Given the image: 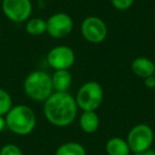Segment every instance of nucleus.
Returning <instances> with one entry per match:
<instances>
[{"mask_svg": "<svg viewBox=\"0 0 155 155\" xmlns=\"http://www.w3.org/2000/svg\"><path fill=\"white\" fill-rule=\"evenodd\" d=\"M77 102L68 91H55L44 102V115L46 119L55 127H68L77 118Z\"/></svg>", "mask_w": 155, "mask_h": 155, "instance_id": "1", "label": "nucleus"}, {"mask_svg": "<svg viewBox=\"0 0 155 155\" xmlns=\"http://www.w3.org/2000/svg\"><path fill=\"white\" fill-rule=\"evenodd\" d=\"M5 125L12 133L19 136L29 135L36 127V116L31 107L18 104L5 116Z\"/></svg>", "mask_w": 155, "mask_h": 155, "instance_id": "2", "label": "nucleus"}, {"mask_svg": "<svg viewBox=\"0 0 155 155\" xmlns=\"http://www.w3.org/2000/svg\"><path fill=\"white\" fill-rule=\"evenodd\" d=\"M24 91L30 99L45 102L53 94L51 75L41 70L32 71L25 79Z\"/></svg>", "mask_w": 155, "mask_h": 155, "instance_id": "3", "label": "nucleus"}, {"mask_svg": "<svg viewBox=\"0 0 155 155\" xmlns=\"http://www.w3.org/2000/svg\"><path fill=\"white\" fill-rule=\"evenodd\" d=\"M103 97L101 85L96 81H88L80 87L74 99L78 108H81L83 112H96L101 105Z\"/></svg>", "mask_w": 155, "mask_h": 155, "instance_id": "4", "label": "nucleus"}, {"mask_svg": "<svg viewBox=\"0 0 155 155\" xmlns=\"http://www.w3.org/2000/svg\"><path fill=\"white\" fill-rule=\"evenodd\" d=\"M127 142L132 153H140L149 150L154 141V132L146 123L136 124L127 133Z\"/></svg>", "mask_w": 155, "mask_h": 155, "instance_id": "5", "label": "nucleus"}, {"mask_svg": "<svg viewBox=\"0 0 155 155\" xmlns=\"http://www.w3.org/2000/svg\"><path fill=\"white\" fill-rule=\"evenodd\" d=\"M5 16L13 22H25L31 18L33 11L31 0H2Z\"/></svg>", "mask_w": 155, "mask_h": 155, "instance_id": "6", "label": "nucleus"}, {"mask_svg": "<svg viewBox=\"0 0 155 155\" xmlns=\"http://www.w3.org/2000/svg\"><path fill=\"white\" fill-rule=\"evenodd\" d=\"M81 32L87 41L91 44H100L107 36L106 24L97 16H88L81 25Z\"/></svg>", "mask_w": 155, "mask_h": 155, "instance_id": "7", "label": "nucleus"}, {"mask_svg": "<svg viewBox=\"0 0 155 155\" xmlns=\"http://www.w3.org/2000/svg\"><path fill=\"white\" fill-rule=\"evenodd\" d=\"M74 52L67 46H56L47 54L48 64L54 70H69L74 64Z\"/></svg>", "mask_w": 155, "mask_h": 155, "instance_id": "8", "label": "nucleus"}, {"mask_svg": "<svg viewBox=\"0 0 155 155\" xmlns=\"http://www.w3.org/2000/svg\"><path fill=\"white\" fill-rule=\"evenodd\" d=\"M47 21V33L54 38H63L71 33L73 29V20L66 13H55L51 15Z\"/></svg>", "mask_w": 155, "mask_h": 155, "instance_id": "9", "label": "nucleus"}, {"mask_svg": "<svg viewBox=\"0 0 155 155\" xmlns=\"http://www.w3.org/2000/svg\"><path fill=\"white\" fill-rule=\"evenodd\" d=\"M131 69L138 78L146 79L155 73V64L152 60L146 56H138L134 58L131 64Z\"/></svg>", "mask_w": 155, "mask_h": 155, "instance_id": "10", "label": "nucleus"}, {"mask_svg": "<svg viewBox=\"0 0 155 155\" xmlns=\"http://www.w3.org/2000/svg\"><path fill=\"white\" fill-rule=\"evenodd\" d=\"M53 91L56 93H67L71 86L72 75L69 70H55L51 75Z\"/></svg>", "mask_w": 155, "mask_h": 155, "instance_id": "11", "label": "nucleus"}, {"mask_svg": "<svg viewBox=\"0 0 155 155\" xmlns=\"http://www.w3.org/2000/svg\"><path fill=\"white\" fill-rule=\"evenodd\" d=\"M105 150L108 155H130L131 150L127 140L120 137H113L107 140Z\"/></svg>", "mask_w": 155, "mask_h": 155, "instance_id": "12", "label": "nucleus"}, {"mask_svg": "<svg viewBox=\"0 0 155 155\" xmlns=\"http://www.w3.org/2000/svg\"><path fill=\"white\" fill-rule=\"evenodd\" d=\"M100 124L99 116L96 112H83L80 117V127L84 133L93 134Z\"/></svg>", "mask_w": 155, "mask_h": 155, "instance_id": "13", "label": "nucleus"}, {"mask_svg": "<svg viewBox=\"0 0 155 155\" xmlns=\"http://www.w3.org/2000/svg\"><path fill=\"white\" fill-rule=\"evenodd\" d=\"M26 31L33 36H39L47 32V21L43 18L33 17L26 21Z\"/></svg>", "mask_w": 155, "mask_h": 155, "instance_id": "14", "label": "nucleus"}, {"mask_svg": "<svg viewBox=\"0 0 155 155\" xmlns=\"http://www.w3.org/2000/svg\"><path fill=\"white\" fill-rule=\"evenodd\" d=\"M54 155H87L85 148L79 142L70 141L61 144Z\"/></svg>", "mask_w": 155, "mask_h": 155, "instance_id": "15", "label": "nucleus"}, {"mask_svg": "<svg viewBox=\"0 0 155 155\" xmlns=\"http://www.w3.org/2000/svg\"><path fill=\"white\" fill-rule=\"evenodd\" d=\"M13 107L12 97L5 89L0 88V116H5Z\"/></svg>", "mask_w": 155, "mask_h": 155, "instance_id": "16", "label": "nucleus"}, {"mask_svg": "<svg viewBox=\"0 0 155 155\" xmlns=\"http://www.w3.org/2000/svg\"><path fill=\"white\" fill-rule=\"evenodd\" d=\"M0 155H25L21 149L14 143L5 144L0 149Z\"/></svg>", "mask_w": 155, "mask_h": 155, "instance_id": "17", "label": "nucleus"}, {"mask_svg": "<svg viewBox=\"0 0 155 155\" xmlns=\"http://www.w3.org/2000/svg\"><path fill=\"white\" fill-rule=\"evenodd\" d=\"M135 0H110L113 7L119 11H127L133 5Z\"/></svg>", "mask_w": 155, "mask_h": 155, "instance_id": "18", "label": "nucleus"}, {"mask_svg": "<svg viewBox=\"0 0 155 155\" xmlns=\"http://www.w3.org/2000/svg\"><path fill=\"white\" fill-rule=\"evenodd\" d=\"M144 80V86L147 88H155V77L154 75H151V77H148Z\"/></svg>", "mask_w": 155, "mask_h": 155, "instance_id": "19", "label": "nucleus"}, {"mask_svg": "<svg viewBox=\"0 0 155 155\" xmlns=\"http://www.w3.org/2000/svg\"><path fill=\"white\" fill-rule=\"evenodd\" d=\"M5 127H7V125H5V116H0V133L5 131Z\"/></svg>", "mask_w": 155, "mask_h": 155, "instance_id": "20", "label": "nucleus"}, {"mask_svg": "<svg viewBox=\"0 0 155 155\" xmlns=\"http://www.w3.org/2000/svg\"><path fill=\"white\" fill-rule=\"evenodd\" d=\"M133 155H155V151L154 150H149L144 151V152H140V153H133Z\"/></svg>", "mask_w": 155, "mask_h": 155, "instance_id": "21", "label": "nucleus"}, {"mask_svg": "<svg viewBox=\"0 0 155 155\" xmlns=\"http://www.w3.org/2000/svg\"><path fill=\"white\" fill-rule=\"evenodd\" d=\"M154 77H155V73H154Z\"/></svg>", "mask_w": 155, "mask_h": 155, "instance_id": "22", "label": "nucleus"}]
</instances>
